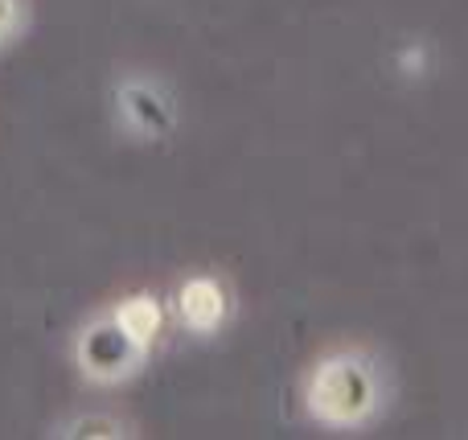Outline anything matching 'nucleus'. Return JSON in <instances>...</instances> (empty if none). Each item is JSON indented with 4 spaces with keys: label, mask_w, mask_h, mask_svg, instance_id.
Returning a JSON list of instances; mask_svg holds the SVG:
<instances>
[{
    "label": "nucleus",
    "mask_w": 468,
    "mask_h": 440,
    "mask_svg": "<svg viewBox=\"0 0 468 440\" xmlns=\"http://www.w3.org/2000/svg\"><path fill=\"white\" fill-rule=\"evenodd\" d=\"M5 21H8V0H0V29H5Z\"/></svg>",
    "instance_id": "1"
}]
</instances>
